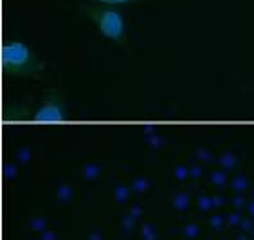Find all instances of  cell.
Returning a JSON list of instances; mask_svg holds the SVG:
<instances>
[{
    "mask_svg": "<svg viewBox=\"0 0 254 240\" xmlns=\"http://www.w3.org/2000/svg\"><path fill=\"white\" fill-rule=\"evenodd\" d=\"M58 197H60V201L67 202V201H68V197H70V190H68L67 186L58 188Z\"/></svg>",
    "mask_w": 254,
    "mask_h": 240,
    "instance_id": "ac0fdd59",
    "label": "cell"
},
{
    "mask_svg": "<svg viewBox=\"0 0 254 240\" xmlns=\"http://www.w3.org/2000/svg\"><path fill=\"white\" fill-rule=\"evenodd\" d=\"M231 186H233V190H236L238 193H242L244 190H247V181H245V177L238 175V177H235V179H233Z\"/></svg>",
    "mask_w": 254,
    "mask_h": 240,
    "instance_id": "8fae6325",
    "label": "cell"
},
{
    "mask_svg": "<svg viewBox=\"0 0 254 240\" xmlns=\"http://www.w3.org/2000/svg\"><path fill=\"white\" fill-rule=\"evenodd\" d=\"M220 162H222V166H224V168H233L236 164V159H235V156L225 154V156H222Z\"/></svg>",
    "mask_w": 254,
    "mask_h": 240,
    "instance_id": "9a60e30c",
    "label": "cell"
},
{
    "mask_svg": "<svg viewBox=\"0 0 254 240\" xmlns=\"http://www.w3.org/2000/svg\"><path fill=\"white\" fill-rule=\"evenodd\" d=\"M127 197H128L127 188H123V186L116 188V199H118L119 202H125V201H127Z\"/></svg>",
    "mask_w": 254,
    "mask_h": 240,
    "instance_id": "e0dca14e",
    "label": "cell"
},
{
    "mask_svg": "<svg viewBox=\"0 0 254 240\" xmlns=\"http://www.w3.org/2000/svg\"><path fill=\"white\" fill-rule=\"evenodd\" d=\"M141 237H142V240H159V237H157V233H155V230H153V226L152 224H144L141 228Z\"/></svg>",
    "mask_w": 254,
    "mask_h": 240,
    "instance_id": "9c48e42d",
    "label": "cell"
},
{
    "mask_svg": "<svg viewBox=\"0 0 254 240\" xmlns=\"http://www.w3.org/2000/svg\"><path fill=\"white\" fill-rule=\"evenodd\" d=\"M40 240H56V233H54V231L45 230V231L40 233Z\"/></svg>",
    "mask_w": 254,
    "mask_h": 240,
    "instance_id": "ffe728a7",
    "label": "cell"
},
{
    "mask_svg": "<svg viewBox=\"0 0 254 240\" xmlns=\"http://www.w3.org/2000/svg\"><path fill=\"white\" fill-rule=\"evenodd\" d=\"M211 181H213V184L224 186L225 184V173L224 171H213V173H211Z\"/></svg>",
    "mask_w": 254,
    "mask_h": 240,
    "instance_id": "7c38bea8",
    "label": "cell"
},
{
    "mask_svg": "<svg viewBox=\"0 0 254 240\" xmlns=\"http://www.w3.org/2000/svg\"><path fill=\"white\" fill-rule=\"evenodd\" d=\"M240 222H242V215H240L238 210H236L235 213H231V215L227 217V224H229V226H238Z\"/></svg>",
    "mask_w": 254,
    "mask_h": 240,
    "instance_id": "2e32d148",
    "label": "cell"
},
{
    "mask_svg": "<svg viewBox=\"0 0 254 240\" xmlns=\"http://www.w3.org/2000/svg\"><path fill=\"white\" fill-rule=\"evenodd\" d=\"M0 67L5 76L40 80L45 74V64L22 40H4L0 47Z\"/></svg>",
    "mask_w": 254,
    "mask_h": 240,
    "instance_id": "6da1fadb",
    "label": "cell"
},
{
    "mask_svg": "<svg viewBox=\"0 0 254 240\" xmlns=\"http://www.w3.org/2000/svg\"><path fill=\"white\" fill-rule=\"evenodd\" d=\"M79 13L96 27V31L101 36L118 45L127 44V20H125V15L119 7L108 4H96V2H85L79 5Z\"/></svg>",
    "mask_w": 254,
    "mask_h": 240,
    "instance_id": "7a4b0ae2",
    "label": "cell"
},
{
    "mask_svg": "<svg viewBox=\"0 0 254 240\" xmlns=\"http://www.w3.org/2000/svg\"><path fill=\"white\" fill-rule=\"evenodd\" d=\"M233 204H235L236 210H242L245 202H244V199H242V197H235V199H233Z\"/></svg>",
    "mask_w": 254,
    "mask_h": 240,
    "instance_id": "7402d4cb",
    "label": "cell"
},
{
    "mask_svg": "<svg viewBox=\"0 0 254 240\" xmlns=\"http://www.w3.org/2000/svg\"><path fill=\"white\" fill-rule=\"evenodd\" d=\"M238 228H240V233H245V235L254 233V219L253 217H249V219H242Z\"/></svg>",
    "mask_w": 254,
    "mask_h": 240,
    "instance_id": "ba28073f",
    "label": "cell"
},
{
    "mask_svg": "<svg viewBox=\"0 0 254 240\" xmlns=\"http://www.w3.org/2000/svg\"><path fill=\"white\" fill-rule=\"evenodd\" d=\"M88 240H105V239H103V233H99V231H92V233L88 235Z\"/></svg>",
    "mask_w": 254,
    "mask_h": 240,
    "instance_id": "603a6c76",
    "label": "cell"
},
{
    "mask_svg": "<svg viewBox=\"0 0 254 240\" xmlns=\"http://www.w3.org/2000/svg\"><path fill=\"white\" fill-rule=\"evenodd\" d=\"M247 213H249V215L254 219V201H253V202H249V204H247Z\"/></svg>",
    "mask_w": 254,
    "mask_h": 240,
    "instance_id": "d4e9b609",
    "label": "cell"
},
{
    "mask_svg": "<svg viewBox=\"0 0 254 240\" xmlns=\"http://www.w3.org/2000/svg\"><path fill=\"white\" fill-rule=\"evenodd\" d=\"M182 233H184L186 239H196L198 233H200V228H198V224H195V222H190V224L184 226Z\"/></svg>",
    "mask_w": 254,
    "mask_h": 240,
    "instance_id": "8992f818",
    "label": "cell"
},
{
    "mask_svg": "<svg viewBox=\"0 0 254 240\" xmlns=\"http://www.w3.org/2000/svg\"><path fill=\"white\" fill-rule=\"evenodd\" d=\"M213 206H224V199L222 197H213Z\"/></svg>",
    "mask_w": 254,
    "mask_h": 240,
    "instance_id": "cb8c5ba5",
    "label": "cell"
},
{
    "mask_svg": "<svg viewBox=\"0 0 254 240\" xmlns=\"http://www.w3.org/2000/svg\"><path fill=\"white\" fill-rule=\"evenodd\" d=\"M222 224H224V217L222 215H213L209 219V226H211V230H220Z\"/></svg>",
    "mask_w": 254,
    "mask_h": 240,
    "instance_id": "5bb4252c",
    "label": "cell"
},
{
    "mask_svg": "<svg viewBox=\"0 0 254 240\" xmlns=\"http://www.w3.org/2000/svg\"><path fill=\"white\" fill-rule=\"evenodd\" d=\"M29 226L33 228L36 233H42V231H45V226H47V219L45 217H36V219H33V221L29 222Z\"/></svg>",
    "mask_w": 254,
    "mask_h": 240,
    "instance_id": "30bf717a",
    "label": "cell"
},
{
    "mask_svg": "<svg viewBox=\"0 0 254 240\" xmlns=\"http://www.w3.org/2000/svg\"><path fill=\"white\" fill-rule=\"evenodd\" d=\"M135 221H137V219H133V217L130 215V213L123 217V219H121V230L125 231V235H128V233H132L133 226H135Z\"/></svg>",
    "mask_w": 254,
    "mask_h": 240,
    "instance_id": "52a82bcc",
    "label": "cell"
},
{
    "mask_svg": "<svg viewBox=\"0 0 254 240\" xmlns=\"http://www.w3.org/2000/svg\"><path fill=\"white\" fill-rule=\"evenodd\" d=\"M88 2H96V4H108V5H132V4H142V2H150V0H88Z\"/></svg>",
    "mask_w": 254,
    "mask_h": 240,
    "instance_id": "277c9868",
    "label": "cell"
},
{
    "mask_svg": "<svg viewBox=\"0 0 254 240\" xmlns=\"http://www.w3.org/2000/svg\"><path fill=\"white\" fill-rule=\"evenodd\" d=\"M148 188V182L146 181H142V179H139V181L133 182V190L137 191V193H141V191H144Z\"/></svg>",
    "mask_w": 254,
    "mask_h": 240,
    "instance_id": "d6986e66",
    "label": "cell"
},
{
    "mask_svg": "<svg viewBox=\"0 0 254 240\" xmlns=\"http://www.w3.org/2000/svg\"><path fill=\"white\" fill-rule=\"evenodd\" d=\"M209 208H213V199H209V197H198V210L207 211Z\"/></svg>",
    "mask_w": 254,
    "mask_h": 240,
    "instance_id": "4fadbf2b",
    "label": "cell"
},
{
    "mask_svg": "<svg viewBox=\"0 0 254 240\" xmlns=\"http://www.w3.org/2000/svg\"><path fill=\"white\" fill-rule=\"evenodd\" d=\"M236 240H251V239L247 235H245V233H240V235L236 237Z\"/></svg>",
    "mask_w": 254,
    "mask_h": 240,
    "instance_id": "484cf974",
    "label": "cell"
},
{
    "mask_svg": "<svg viewBox=\"0 0 254 240\" xmlns=\"http://www.w3.org/2000/svg\"><path fill=\"white\" fill-rule=\"evenodd\" d=\"M67 118L68 114L65 99L56 88H49L45 92L44 99L31 114V119L36 123H64L67 121Z\"/></svg>",
    "mask_w": 254,
    "mask_h": 240,
    "instance_id": "3957f363",
    "label": "cell"
},
{
    "mask_svg": "<svg viewBox=\"0 0 254 240\" xmlns=\"http://www.w3.org/2000/svg\"><path fill=\"white\" fill-rule=\"evenodd\" d=\"M173 208H175L177 211H186L188 208H190V197H188L186 193H177V195L173 197Z\"/></svg>",
    "mask_w": 254,
    "mask_h": 240,
    "instance_id": "5b68a950",
    "label": "cell"
},
{
    "mask_svg": "<svg viewBox=\"0 0 254 240\" xmlns=\"http://www.w3.org/2000/svg\"><path fill=\"white\" fill-rule=\"evenodd\" d=\"M141 213H142V208L139 204H133L132 210H130V215L133 217V219H141Z\"/></svg>",
    "mask_w": 254,
    "mask_h": 240,
    "instance_id": "44dd1931",
    "label": "cell"
}]
</instances>
